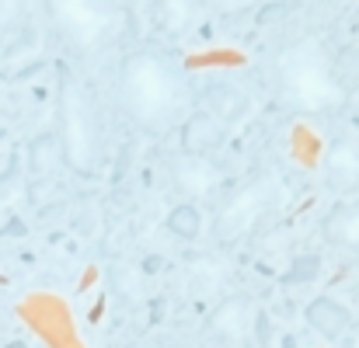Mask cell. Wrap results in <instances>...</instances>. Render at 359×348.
<instances>
[{
	"instance_id": "5b68a950",
	"label": "cell",
	"mask_w": 359,
	"mask_h": 348,
	"mask_svg": "<svg viewBox=\"0 0 359 348\" xmlns=\"http://www.w3.org/2000/svg\"><path fill=\"white\" fill-rule=\"evenodd\" d=\"M262 314L251 296H227L210 317H206V338L217 345H244L251 331L258 328Z\"/></svg>"
},
{
	"instance_id": "52a82bcc",
	"label": "cell",
	"mask_w": 359,
	"mask_h": 348,
	"mask_svg": "<svg viewBox=\"0 0 359 348\" xmlns=\"http://www.w3.org/2000/svg\"><path fill=\"white\" fill-rule=\"evenodd\" d=\"M224 139H227V125L217 122L206 109H192L189 116L182 118V125H178V146L192 160L210 157L213 150L224 146Z\"/></svg>"
},
{
	"instance_id": "30bf717a",
	"label": "cell",
	"mask_w": 359,
	"mask_h": 348,
	"mask_svg": "<svg viewBox=\"0 0 359 348\" xmlns=\"http://www.w3.org/2000/svg\"><path fill=\"white\" fill-rule=\"evenodd\" d=\"M304 317H307V324H311L325 342H342V338L349 335V328H353V314H349L339 300H332V296L311 300L307 310H304Z\"/></svg>"
},
{
	"instance_id": "5bb4252c",
	"label": "cell",
	"mask_w": 359,
	"mask_h": 348,
	"mask_svg": "<svg viewBox=\"0 0 359 348\" xmlns=\"http://www.w3.org/2000/svg\"><path fill=\"white\" fill-rule=\"evenodd\" d=\"M164 227H168L171 237H178V240H196L199 230H203V213H199L192 202H182V206H175V209L168 213Z\"/></svg>"
},
{
	"instance_id": "e0dca14e",
	"label": "cell",
	"mask_w": 359,
	"mask_h": 348,
	"mask_svg": "<svg viewBox=\"0 0 359 348\" xmlns=\"http://www.w3.org/2000/svg\"><path fill=\"white\" fill-rule=\"evenodd\" d=\"M18 32V0H0V46Z\"/></svg>"
},
{
	"instance_id": "6da1fadb",
	"label": "cell",
	"mask_w": 359,
	"mask_h": 348,
	"mask_svg": "<svg viewBox=\"0 0 359 348\" xmlns=\"http://www.w3.org/2000/svg\"><path fill=\"white\" fill-rule=\"evenodd\" d=\"M116 102L143 132H168L189 116V88L182 70L157 49H133L116 70Z\"/></svg>"
},
{
	"instance_id": "9c48e42d",
	"label": "cell",
	"mask_w": 359,
	"mask_h": 348,
	"mask_svg": "<svg viewBox=\"0 0 359 348\" xmlns=\"http://www.w3.org/2000/svg\"><path fill=\"white\" fill-rule=\"evenodd\" d=\"M203 109L217 118V122L234 125V122H241V118L248 116L251 98L241 91L238 84H231V81H210V84L203 88Z\"/></svg>"
},
{
	"instance_id": "8992f818",
	"label": "cell",
	"mask_w": 359,
	"mask_h": 348,
	"mask_svg": "<svg viewBox=\"0 0 359 348\" xmlns=\"http://www.w3.org/2000/svg\"><path fill=\"white\" fill-rule=\"evenodd\" d=\"M25 321L49 342L53 348H77V338H74V324H70V310L53 300V296H32L25 307Z\"/></svg>"
},
{
	"instance_id": "3957f363",
	"label": "cell",
	"mask_w": 359,
	"mask_h": 348,
	"mask_svg": "<svg viewBox=\"0 0 359 348\" xmlns=\"http://www.w3.org/2000/svg\"><path fill=\"white\" fill-rule=\"evenodd\" d=\"M53 32L77 53H95L116 28V11L105 0H46Z\"/></svg>"
},
{
	"instance_id": "4fadbf2b",
	"label": "cell",
	"mask_w": 359,
	"mask_h": 348,
	"mask_svg": "<svg viewBox=\"0 0 359 348\" xmlns=\"http://www.w3.org/2000/svg\"><path fill=\"white\" fill-rule=\"evenodd\" d=\"M60 164H63V153H60V139H56V132H42V136H35L32 146H28V167H32V174L46 178V174H53Z\"/></svg>"
},
{
	"instance_id": "ac0fdd59",
	"label": "cell",
	"mask_w": 359,
	"mask_h": 348,
	"mask_svg": "<svg viewBox=\"0 0 359 348\" xmlns=\"http://www.w3.org/2000/svg\"><path fill=\"white\" fill-rule=\"evenodd\" d=\"M126 348H178V345H171V342H161V338H136V342H129Z\"/></svg>"
},
{
	"instance_id": "277c9868",
	"label": "cell",
	"mask_w": 359,
	"mask_h": 348,
	"mask_svg": "<svg viewBox=\"0 0 359 348\" xmlns=\"http://www.w3.org/2000/svg\"><path fill=\"white\" fill-rule=\"evenodd\" d=\"M279 192H283V185H279L276 178H258V181L244 185L241 192H234V199H231V202L220 209V216H217V237L227 240V244H231V240H241L262 216H269V213L276 209Z\"/></svg>"
},
{
	"instance_id": "d6986e66",
	"label": "cell",
	"mask_w": 359,
	"mask_h": 348,
	"mask_svg": "<svg viewBox=\"0 0 359 348\" xmlns=\"http://www.w3.org/2000/svg\"><path fill=\"white\" fill-rule=\"evenodd\" d=\"M238 348H255V345H251V342H244V345H238Z\"/></svg>"
},
{
	"instance_id": "9a60e30c",
	"label": "cell",
	"mask_w": 359,
	"mask_h": 348,
	"mask_svg": "<svg viewBox=\"0 0 359 348\" xmlns=\"http://www.w3.org/2000/svg\"><path fill=\"white\" fill-rule=\"evenodd\" d=\"M262 0H199V7L213 18H238V14H248L255 11Z\"/></svg>"
},
{
	"instance_id": "8fae6325",
	"label": "cell",
	"mask_w": 359,
	"mask_h": 348,
	"mask_svg": "<svg viewBox=\"0 0 359 348\" xmlns=\"http://www.w3.org/2000/svg\"><path fill=\"white\" fill-rule=\"evenodd\" d=\"M325 237L335 244V247H346V251H359V202L349 206H335L325 223H321Z\"/></svg>"
},
{
	"instance_id": "7c38bea8",
	"label": "cell",
	"mask_w": 359,
	"mask_h": 348,
	"mask_svg": "<svg viewBox=\"0 0 359 348\" xmlns=\"http://www.w3.org/2000/svg\"><path fill=\"white\" fill-rule=\"evenodd\" d=\"M196 0H161L157 7V28L164 35H185L196 21Z\"/></svg>"
},
{
	"instance_id": "7a4b0ae2",
	"label": "cell",
	"mask_w": 359,
	"mask_h": 348,
	"mask_svg": "<svg viewBox=\"0 0 359 348\" xmlns=\"http://www.w3.org/2000/svg\"><path fill=\"white\" fill-rule=\"evenodd\" d=\"M56 139L63 153V167L77 178H95L105 153L102 118L95 109L91 88L70 70L60 67L56 84Z\"/></svg>"
},
{
	"instance_id": "2e32d148",
	"label": "cell",
	"mask_w": 359,
	"mask_h": 348,
	"mask_svg": "<svg viewBox=\"0 0 359 348\" xmlns=\"http://www.w3.org/2000/svg\"><path fill=\"white\" fill-rule=\"evenodd\" d=\"M318 272H321V258L318 254H304V258L293 261V268L283 275V282L286 286H300V282H311Z\"/></svg>"
},
{
	"instance_id": "ba28073f",
	"label": "cell",
	"mask_w": 359,
	"mask_h": 348,
	"mask_svg": "<svg viewBox=\"0 0 359 348\" xmlns=\"http://www.w3.org/2000/svg\"><path fill=\"white\" fill-rule=\"evenodd\" d=\"M283 81L286 88L297 95V102H307V84H318V91L328 84V63L321 60V53L314 46H300L286 67H283Z\"/></svg>"
}]
</instances>
